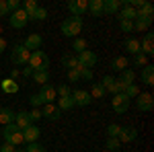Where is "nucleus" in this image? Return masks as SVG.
Listing matches in <instances>:
<instances>
[{"label":"nucleus","instance_id":"obj_1","mask_svg":"<svg viewBox=\"0 0 154 152\" xmlns=\"http://www.w3.org/2000/svg\"><path fill=\"white\" fill-rule=\"evenodd\" d=\"M60 29H62V33L66 37H78V33L82 31V19L80 17H68L66 21H62L60 25Z\"/></svg>","mask_w":154,"mask_h":152},{"label":"nucleus","instance_id":"obj_2","mask_svg":"<svg viewBox=\"0 0 154 152\" xmlns=\"http://www.w3.org/2000/svg\"><path fill=\"white\" fill-rule=\"evenodd\" d=\"M29 68L33 72H39V70H48L49 66V58L48 54L43 51V49H37V51H31V56H29Z\"/></svg>","mask_w":154,"mask_h":152},{"label":"nucleus","instance_id":"obj_3","mask_svg":"<svg viewBox=\"0 0 154 152\" xmlns=\"http://www.w3.org/2000/svg\"><path fill=\"white\" fill-rule=\"evenodd\" d=\"M29 56H31V51H27L23 47V43L21 45H14L11 51V62L14 64V66H25L27 62H29Z\"/></svg>","mask_w":154,"mask_h":152},{"label":"nucleus","instance_id":"obj_4","mask_svg":"<svg viewBox=\"0 0 154 152\" xmlns=\"http://www.w3.org/2000/svg\"><path fill=\"white\" fill-rule=\"evenodd\" d=\"M111 105H113V111L115 113H119V115H123L128 109H130L131 105V101L125 97L123 93H119V95H113V99H111Z\"/></svg>","mask_w":154,"mask_h":152},{"label":"nucleus","instance_id":"obj_5","mask_svg":"<svg viewBox=\"0 0 154 152\" xmlns=\"http://www.w3.org/2000/svg\"><path fill=\"white\" fill-rule=\"evenodd\" d=\"M8 21H11V27L12 29H23L27 21H29V17H27V12L23 8H19V11H14L8 14Z\"/></svg>","mask_w":154,"mask_h":152},{"label":"nucleus","instance_id":"obj_6","mask_svg":"<svg viewBox=\"0 0 154 152\" xmlns=\"http://www.w3.org/2000/svg\"><path fill=\"white\" fill-rule=\"evenodd\" d=\"M136 107H138L140 111H144V113L152 111V107H154V97H152L150 93H140L138 97H136Z\"/></svg>","mask_w":154,"mask_h":152},{"label":"nucleus","instance_id":"obj_7","mask_svg":"<svg viewBox=\"0 0 154 152\" xmlns=\"http://www.w3.org/2000/svg\"><path fill=\"white\" fill-rule=\"evenodd\" d=\"M68 11L72 12V17H80L82 19L84 12H88V0H70L68 2Z\"/></svg>","mask_w":154,"mask_h":152},{"label":"nucleus","instance_id":"obj_8","mask_svg":"<svg viewBox=\"0 0 154 152\" xmlns=\"http://www.w3.org/2000/svg\"><path fill=\"white\" fill-rule=\"evenodd\" d=\"M76 58H78V64H80L82 68H91V70H93V66L97 64V54L93 51V49H84V51H80Z\"/></svg>","mask_w":154,"mask_h":152},{"label":"nucleus","instance_id":"obj_9","mask_svg":"<svg viewBox=\"0 0 154 152\" xmlns=\"http://www.w3.org/2000/svg\"><path fill=\"white\" fill-rule=\"evenodd\" d=\"M70 97L74 101V107H86V105H91V101H93L88 91H80V88H74Z\"/></svg>","mask_w":154,"mask_h":152},{"label":"nucleus","instance_id":"obj_10","mask_svg":"<svg viewBox=\"0 0 154 152\" xmlns=\"http://www.w3.org/2000/svg\"><path fill=\"white\" fill-rule=\"evenodd\" d=\"M39 97H41V101H43V105H48V103H54L56 99H58V95H56V86L54 84H43L41 86V91H39Z\"/></svg>","mask_w":154,"mask_h":152},{"label":"nucleus","instance_id":"obj_11","mask_svg":"<svg viewBox=\"0 0 154 152\" xmlns=\"http://www.w3.org/2000/svg\"><path fill=\"white\" fill-rule=\"evenodd\" d=\"M41 45H43V37L39 35V33H31L23 43V47L27 51H37V49H41Z\"/></svg>","mask_w":154,"mask_h":152},{"label":"nucleus","instance_id":"obj_12","mask_svg":"<svg viewBox=\"0 0 154 152\" xmlns=\"http://www.w3.org/2000/svg\"><path fill=\"white\" fill-rule=\"evenodd\" d=\"M21 134H23V140L27 142V144H31V142H37V140H39L41 129L37 128L35 123H31V126H27L25 129H21Z\"/></svg>","mask_w":154,"mask_h":152},{"label":"nucleus","instance_id":"obj_13","mask_svg":"<svg viewBox=\"0 0 154 152\" xmlns=\"http://www.w3.org/2000/svg\"><path fill=\"white\" fill-rule=\"evenodd\" d=\"M41 115L45 117V119H49V121H58L60 117H62V111L58 109L56 103H48V105H43V109H41Z\"/></svg>","mask_w":154,"mask_h":152},{"label":"nucleus","instance_id":"obj_14","mask_svg":"<svg viewBox=\"0 0 154 152\" xmlns=\"http://www.w3.org/2000/svg\"><path fill=\"white\" fill-rule=\"evenodd\" d=\"M152 39H154V35H152V33H146V35H144V39L140 41V54H144L146 58H148V56H152V54H154Z\"/></svg>","mask_w":154,"mask_h":152},{"label":"nucleus","instance_id":"obj_15","mask_svg":"<svg viewBox=\"0 0 154 152\" xmlns=\"http://www.w3.org/2000/svg\"><path fill=\"white\" fill-rule=\"evenodd\" d=\"M136 138H138V129L136 128H121L119 129L117 140L121 142V144H123V142H125V144H128V142H134Z\"/></svg>","mask_w":154,"mask_h":152},{"label":"nucleus","instance_id":"obj_16","mask_svg":"<svg viewBox=\"0 0 154 152\" xmlns=\"http://www.w3.org/2000/svg\"><path fill=\"white\" fill-rule=\"evenodd\" d=\"M62 66H66L68 70H76V68H80V64H78V58H76V54H72V51L64 54V56H62Z\"/></svg>","mask_w":154,"mask_h":152},{"label":"nucleus","instance_id":"obj_17","mask_svg":"<svg viewBox=\"0 0 154 152\" xmlns=\"http://www.w3.org/2000/svg\"><path fill=\"white\" fill-rule=\"evenodd\" d=\"M150 25H152L150 17H138L136 14V19H134V31H148Z\"/></svg>","mask_w":154,"mask_h":152},{"label":"nucleus","instance_id":"obj_18","mask_svg":"<svg viewBox=\"0 0 154 152\" xmlns=\"http://www.w3.org/2000/svg\"><path fill=\"white\" fill-rule=\"evenodd\" d=\"M119 8H121L119 0H103V14H115L119 12Z\"/></svg>","mask_w":154,"mask_h":152},{"label":"nucleus","instance_id":"obj_19","mask_svg":"<svg viewBox=\"0 0 154 152\" xmlns=\"http://www.w3.org/2000/svg\"><path fill=\"white\" fill-rule=\"evenodd\" d=\"M128 66H130V62H128L125 56H117V58H113V62H111V68H113L115 72L128 70Z\"/></svg>","mask_w":154,"mask_h":152},{"label":"nucleus","instance_id":"obj_20","mask_svg":"<svg viewBox=\"0 0 154 152\" xmlns=\"http://www.w3.org/2000/svg\"><path fill=\"white\" fill-rule=\"evenodd\" d=\"M14 126L19 129H25L27 126H31V119L27 115V111H21V113H14Z\"/></svg>","mask_w":154,"mask_h":152},{"label":"nucleus","instance_id":"obj_21","mask_svg":"<svg viewBox=\"0 0 154 152\" xmlns=\"http://www.w3.org/2000/svg\"><path fill=\"white\" fill-rule=\"evenodd\" d=\"M142 82L148 84V86L154 84V68L150 66V64H146V66L142 68Z\"/></svg>","mask_w":154,"mask_h":152},{"label":"nucleus","instance_id":"obj_22","mask_svg":"<svg viewBox=\"0 0 154 152\" xmlns=\"http://www.w3.org/2000/svg\"><path fill=\"white\" fill-rule=\"evenodd\" d=\"M134 19H136V8H131L130 4L119 8V21H134Z\"/></svg>","mask_w":154,"mask_h":152},{"label":"nucleus","instance_id":"obj_23","mask_svg":"<svg viewBox=\"0 0 154 152\" xmlns=\"http://www.w3.org/2000/svg\"><path fill=\"white\" fill-rule=\"evenodd\" d=\"M125 51H128V54H131V56L140 54V39H136V37L125 39Z\"/></svg>","mask_w":154,"mask_h":152},{"label":"nucleus","instance_id":"obj_24","mask_svg":"<svg viewBox=\"0 0 154 152\" xmlns=\"http://www.w3.org/2000/svg\"><path fill=\"white\" fill-rule=\"evenodd\" d=\"M0 86H2V91H4L6 95H14V93H19V84L12 80V78H4Z\"/></svg>","mask_w":154,"mask_h":152},{"label":"nucleus","instance_id":"obj_25","mask_svg":"<svg viewBox=\"0 0 154 152\" xmlns=\"http://www.w3.org/2000/svg\"><path fill=\"white\" fill-rule=\"evenodd\" d=\"M0 123H2V126L14 123V111L6 109V107H2V109H0Z\"/></svg>","mask_w":154,"mask_h":152},{"label":"nucleus","instance_id":"obj_26","mask_svg":"<svg viewBox=\"0 0 154 152\" xmlns=\"http://www.w3.org/2000/svg\"><path fill=\"white\" fill-rule=\"evenodd\" d=\"M88 12L93 17H103V0H91L88 2Z\"/></svg>","mask_w":154,"mask_h":152},{"label":"nucleus","instance_id":"obj_27","mask_svg":"<svg viewBox=\"0 0 154 152\" xmlns=\"http://www.w3.org/2000/svg\"><path fill=\"white\" fill-rule=\"evenodd\" d=\"M136 14H138V17H150V19H152V17H154V6H152V2H144L142 6L136 11Z\"/></svg>","mask_w":154,"mask_h":152},{"label":"nucleus","instance_id":"obj_28","mask_svg":"<svg viewBox=\"0 0 154 152\" xmlns=\"http://www.w3.org/2000/svg\"><path fill=\"white\" fill-rule=\"evenodd\" d=\"M117 80H121L125 86H128V84H134V80H136V72L131 70V68H128V70L121 72V76H119Z\"/></svg>","mask_w":154,"mask_h":152},{"label":"nucleus","instance_id":"obj_29","mask_svg":"<svg viewBox=\"0 0 154 152\" xmlns=\"http://www.w3.org/2000/svg\"><path fill=\"white\" fill-rule=\"evenodd\" d=\"M21 8L27 12V17H31V14L39 8V4H37L35 0H23V2H21Z\"/></svg>","mask_w":154,"mask_h":152},{"label":"nucleus","instance_id":"obj_30","mask_svg":"<svg viewBox=\"0 0 154 152\" xmlns=\"http://www.w3.org/2000/svg\"><path fill=\"white\" fill-rule=\"evenodd\" d=\"M58 109L60 111H70V109H74L72 97H62V99H58Z\"/></svg>","mask_w":154,"mask_h":152},{"label":"nucleus","instance_id":"obj_31","mask_svg":"<svg viewBox=\"0 0 154 152\" xmlns=\"http://www.w3.org/2000/svg\"><path fill=\"white\" fill-rule=\"evenodd\" d=\"M33 80L37 82V84H48L49 82V72L48 70H39V72H33Z\"/></svg>","mask_w":154,"mask_h":152},{"label":"nucleus","instance_id":"obj_32","mask_svg":"<svg viewBox=\"0 0 154 152\" xmlns=\"http://www.w3.org/2000/svg\"><path fill=\"white\" fill-rule=\"evenodd\" d=\"M91 99H103L105 97V88L101 86V82H93V88H91Z\"/></svg>","mask_w":154,"mask_h":152},{"label":"nucleus","instance_id":"obj_33","mask_svg":"<svg viewBox=\"0 0 154 152\" xmlns=\"http://www.w3.org/2000/svg\"><path fill=\"white\" fill-rule=\"evenodd\" d=\"M6 142H8V144H12L14 148H19V146L25 142V140H23V134H21V129H19V132H14V134H11Z\"/></svg>","mask_w":154,"mask_h":152},{"label":"nucleus","instance_id":"obj_34","mask_svg":"<svg viewBox=\"0 0 154 152\" xmlns=\"http://www.w3.org/2000/svg\"><path fill=\"white\" fill-rule=\"evenodd\" d=\"M72 49H74V54L78 56L80 51H84V49H86V41H84L82 37H76V39L72 41Z\"/></svg>","mask_w":154,"mask_h":152},{"label":"nucleus","instance_id":"obj_35","mask_svg":"<svg viewBox=\"0 0 154 152\" xmlns=\"http://www.w3.org/2000/svg\"><path fill=\"white\" fill-rule=\"evenodd\" d=\"M123 95H125V97H128V99L131 101V99H136V97L140 95V88H138L136 84H128V86L123 88Z\"/></svg>","mask_w":154,"mask_h":152},{"label":"nucleus","instance_id":"obj_36","mask_svg":"<svg viewBox=\"0 0 154 152\" xmlns=\"http://www.w3.org/2000/svg\"><path fill=\"white\" fill-rule=\"evenodd\" d=\"M56 95H58L60 99H62V97H70V95H72L70 84H60L58 88H56Z\"/></svg>","mask_w":154,"mask_h":152},{"label":"nucleus","instance_id":"obj_37","mask_svg":"<svg viewBox=\"0 0 154 152\" xmlns=\"http://www.w3.org/2000/svg\"><path fill=\"white\" fill-rule=\"evenodd\" d=\"M29 19H33V21H45V19H48V11L39 6V8H37V11L29 17Z\"/></svg>","mask_w":154,"mask_h":152},{"label":"nucleus","instance_id":"obj_38","mask_svg":"<svg viewBox=\"0 0 154 152\" xmlns=\"http://www.w3.org/2000/svg\"><path fill=\"white\" fill-rule=\"evenodd\" d=\"M14 132H19V128H17L14 123H8V126H4V129H2V138H4V142L8 140V136H11V134H14Z\"/></svg>","mask_w":154,"mask_h":152},{"label":"nucleus","instance_id":"obj_39","mask_svg":"<svg viewBox=\"0 0 154 152\" xmlns=\"http://www.w3.org/2000/svg\"><path fill=\"white\" fill-rule=\"evenodd\" d=\"M119 129H121V126L111 123V126L107 128V138H117V136H119Z\"/></svg>","mask_w":154,"mask_h":152},{"label":"nucleus","instance_id":"obj_40","mask_svg":"<svg viewBox=\"0 0 154 152\" xmlns=\"http://www.w3.org/2000/svg\"><path fill=\"white\" fill-rule=\"evenodd\" d=\"M121 148V142L117 140V138H107V150H119Z\"/></svg>","mask_w":154,"mask_h":152},{"label":"nucleus","instance_id":"obj_41","mask_svg":"<svg viewBox=\"0 0 154 152\" xmlns=\"http://www.w3.org/2000/svg\"><path fill=\"white\" fill-rule=\"evenodd\" d=\"M76 70H78V74H80L82 80H93V70H91V68H82V66H80V68H76Z\"/></svg>","mask_w":154,"mask_h":152},{"label":"nucleus","instance_id":"obj_42","mask_svg":"<svg viewBox=\"0 0 154 152\" xmlns=\"http://www.w3.org/2000/svg\"><path fill=\"white\" fill-rule=\"evenodd\" d=\"M134 64L140 66V68H144V66L148 64V58H146L144 54H136V56H134Z\"/></svg>","mask_w":154,"mask_h":152},{"label":"nucleus","instance_id":"obj_43","mask_svg":"<svg viewBox=\"0 0 154 152\" xmlns=\"http://www.w3.org/2000/svg\"><path fill=\"white\" fill-rule=\"evenodd\" d=\"M27 152H45V148L39 144V142H31V144H27Z\"/></svg>","mask_w":154,"mask_h":152},{"label":"nucleus","instance_id":"obj_44","mask_svg":"<svg viewBox=\"0 0 154 152\" xmlns=\"http://www.w3.org/2000/svg\"><path fill=\"white\" fill-rule=\"evenodd\" d=\"M119 27L123 33H131L134 31V21H119Z\"/></svg>","mask_w":154,"mask_h":152},{"label":"nucleus","instance_id":"obj_45","mask_svg":"<svg viewBox=\"0 0 154 152\" xmlns=\"http://www.w3.org/2000/svg\"><path fill=\"white\" fill-rule=\"evenodd\" d=\"M6 8H8V12H14L21 8V0H6Z\"/></svg>","mask_w":154,"mask_h":152},{"label":"nucleus","instance_id":"obj_46","mask_svg":"<svg viewBox=\"0 0 154 152\" xmlns=\"http://www.w3.org/2000/svg\"><path fill=\"white\" fill-rule=\"evenodd\" d=\"M27 115H29V119H31V123H33V121H39V119H41V109H33V111H29V113H27Z\"/></svg>","mask_w":154,"mask_h":152},{"label":"nucleus","instance_id":"obj_47","mask_svg":"<svg viewBox=\"0 0 154 152\" xmlns=\"http://www.w3.org/2000/svg\"><path fill=\"white\" fill-rule=\"evenodd\" d=\"M29 101H31L33 109H39V107L43 105V101H41V97H39V95H31V99H29Z\"/></svg>","mask_w":154,"mask_h":152},{"label":"nucleus","instance_id":"obj_48","mask_svg":"<svg viewBox=\"0 0 154 152\" xmlns=\"http://www.w3.org/2000/svg\"><path fill=\"white\" fill-rule=\"evenodd\" d=\"M68 80H70V82H78V80H80L78 70H68Z\"/></svg>","mask_w":154,"mask_h":152},{"label":"nucleus","instance_id":"obj_49","mask_svg":"<svg viewBox=\"0 0 154 152\" xmlns=\"http://www.w3.org/2000/svg\"><path fill=\"white\" fill-rule=\"evenodd\" d=\"M11 12L6 8V0H0V17H8Z\"/></svg>","mask_w":154,"mask_h":152},{"label":"nucleus","instance_id":"obj_50","mask_svg":"<svg viewBox=\"0 0 154 152\" xmlns=\"http://www.w3.org/2000/svg\"><path fill=\"white\" fill-rule=\"evenodd\" d=\"M14 150H17V148H14L12 144H8V142H4V144L0 146V152H14Z\"/></svg>","mask_w":154,"mask_h":152},{"label":"nucleus","instance_id":"obj_51","mask_svg":"<svg viewBox=\"0 0 154 152\" xmlns=\"http://www.w3.org/2000/svg\"><path fill=\"white\" fill-rule=\"evenodd\" d=\"M21 74H23L25 78H29V76H33V70H31V68L27 66V68H23V72H21Z\"/></svg>","mask_w":154,"mask_h":152},{"label":"nucleus","instance_id":"obj_52","mask_svg":"<svg viewBox=\"0 0 154 152\" xmlns=\"http://www.w3.org/2000/svg\"><path fill=\"white\" fill-rule=\"evenodd\" d=\"M4 49H6V41H4V39H2V37H0V54H2V51H4Z\"/></svg>","mask_w":154,"mask_h":152},{"label":"nucleus","instance_id":"obj_53","mask_svg":"<svg viewBox=\"0 0 154 152\" xmlns=\"http://www.w3.org/2000/svg\"><path fill=\"white\" fill-rule=\"evenodd\" d=\"M17 76H19V70H12V72H11V78H12V80H14Z\"/></svg>","mask_w":154,"mask_h":152},{"label":"nucleus","instance_id":"obj_54","mask_svg":"<svg viewBox=\"0 0 154 152\" xmlns=\"http://www.w3.org/2000/svg\"><path fill=\"white\" fill-rule=\"evenodd\" d=\"M14 152H27V150H25V148H17Z\"/></svg>","mask_w":154,"mask_h":152}]
</instances>
